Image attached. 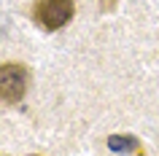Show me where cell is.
<instances>
[{"label":"cell","mask_w":159,"mask_h":156,"mask_svg":"<svg viewBox=\"0 0 159 156\" xmlns=\"http://www.w3.org/2000/svg\"><path fill=\"white\" fill-rule=\"evenodd\" d=\"M30 73L22 62H3L0 65V105H14L25 97Z\"/></svg>","instance_id":"6da1fadb"},{"label":"cell","mask_w":159,"mask_h":156,"mask_svg":"<svg viewBox=\"0 0 159 156\" xmlns=\"http://www.w3.org/2000/svg\"><path fill=\"white\" fill-rule=\"evenodd\" d=\"M73 14H75L73 0H35V8H33L35 22L49 33L65 27L73 19Z\"/></svg>","instance_id":"7a4b0ae2"},{"label":"cell","mask_w":159,"mask_h":156,"mask_svg":"<svg viewBox=\"0 0 159 156\" xmlns=\"http://www.w3.org/2000/svg\"><path fill=\"white\" fill-rule=\"evenodd\" d=\"M113 3H116V0H102V6H105V8H111Z\"/></svg>","instance_id":"277c9868"},{"label":"cell","mask_w":159,"mask_h":156,"mask_svg":"<svg viewBox=\"0 0 159 156\" xmlns=\"http://www.w3.org/2000/svg\"><path fill=\"white\" fill-rule=\"evenodd\" d=\"M108 148L116 151V154H135V151H140V143H138V137H132V135H111Z\"/></svg>","instance_id":"3957f363"}]
</instances>
